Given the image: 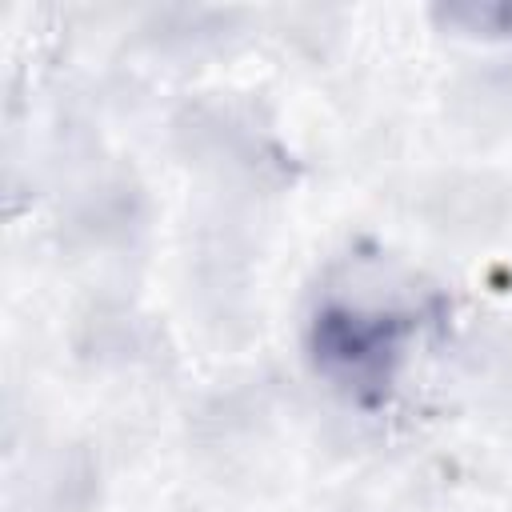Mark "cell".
Here are the masks:
<instances>
[{"instance_id":"cell-1","label":"cell","mask_w":512,"mask_h":512,"mask_svg":"<svg viewBox=\"0 0 512 512\" xmlns=\"http://www.w3.org/2000/svg\"><path fill=\"white\" fill-rule=\"evenodd\" d=\"M500 208V192H492L484 180H448L440 192H432V220L440 228H484Z\"/></svg>"}]
</instances>
